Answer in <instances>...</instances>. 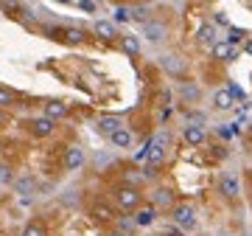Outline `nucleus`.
<instances>
[{
    "mask_svg": "<svg viewBox=\"0 0 252 236\" xmlns=\"http://www.w3.org/2000/svg\"><path fill=\"white\" fill-rule=\"evenodd\" d=\"M95 129H98L104 138H112L115 132H121V129H124V118H121V116H112V113H107V116H98V118H95Z\"/></svg>",
    "mask_w": 252,
    "mask_h": 236,
    "instance_id": "obj_14",
    "label": "nucleus"
},
{
    "mask_svg": "<svg viewBox=\"0 0 252 236\" xmlns=\"http://www.w3.org/2000/svg\"><path fill=\"white\" fill-rule=\"evenodd\" d=\"M177 99H180V104H188V107H193V104H199V101L205 99V90H202V84H199V82H190V79H185V82L177 84Z\"/></svg>",
    "mask_w": 252,
    "mask_h": 236,
    "instance_id": "obj_7",
    "label": "nucleus"
},
{
    "mask_svg": "<svg viewBox=\"0 0 252 236\" xmlns=\"http://www.w3.org/2000/svg\"><path fill=\"white\" fill-rule=\"evenodd\" d=\"M199 236H213V234H199Z\"/></svg>",
    "mask_w": 252,
    "mask_h": 236,
    "instance_id": "obj_38",
    "label": "nucleus"
},
{
    "mask_svg": "<svg viewBox=\"0 0 252 236\" xmlns=\"http://www.w3.org/2000/svg\"><path fill=\"white\" fill-rule=\"evenodd\" d=\"M84 163H87V155H84V149H81L79 144L64 146V152H62V169L64 172H79V169H84Z\"/></svg>",
    "mask_w": 252,
    "mask_h": 236,
    "instance_id": "obj_8",
    "label": "nucleus"
},
{
    "mask_svg": "<svg viewBox=\"0 0 252 236\" xmlns=\"http://www.w3.org/2000/svg\"><path fill=\"white\" fill-rule=\"evenodd\" d=\"M140 37H143L146 42H152V45H162L168 39V26L162 20H152L149 26L140 28Z\"/></svg>",
    "mask_w": 252,
    "mask_h": 236,
    "instance_id": "obj_12",
    "label": "nucleus"
},
{
    "mask_svg": "<svg viewBox=\"0 0 252 236\" xmlns=\"http://www.w3.org/2000/svg\"><path fill=\"white\" fill-rule=\"evenodd\" d=\"M64 42H70V45H84V42H87V31L70 26L67 31H64Z\"/></svg>",
    "mask_w": 252,
    "mask_h": 236,
    "instance_id": "obj_25",
    "label": "nucleus"
},
{
    "mask_svg": "<svg viewBox=\"0 0 252 236\" xmlns=\"http://www.w3.org/2000/svg\"><path fill=\"white\" fill-rule=\"evenodd\" d=\"M124 23H132L129 6H115V26H124Z\"/></svg>",
    "mask_w": 252,
    "mask_h": 236,
    "instance_id": "obj_29",
    "label": "nucleus"
},
{
    "mask_svg": "<svg viewBox=\"0 0 252 236\" xmlns=\"http://www.w3.org/2000/svg\"><path fill=\"white\" fill-rule=\"evenodd\" d=\"M210 23H213V26H227V28H230V20H227V14H224V11H216V17H213V20H210Z\"/></svg>",
    "mask_w": 252,
    "mask_h": 236,
    "instance_id": "obj_31",
    "label": "nucleus"
},
{
    "mask_svg": "<svg viewBox=\"0 0 252 236\" xmlns=\"http://www.w3.org/2000/svg\"><path fill=\"white\" fill-rule=\"evenodd\" d=\"M180 135L188 146H205L207 144V129L196 127V124H185V127L180 129Z\"/></svg>",
    "mask_w": 252,
    "mask_h": 236,
    "instance_id": "obj_15",
    "label": "nucleus"
},
{
    "mask_svg": "<svg viewBox=\"0 0 252 236\" xmlns=\"http://www.w3.org/2000/svg\"><path fill=\"white\" fill-rule=\"evenodd\" d=\"M14 101H17L14 90H9L6 84H0V110H9V107H14Z\"/></svg>",
    "mask_w": 252,
    "mask_h": 236,
    "instance_id": "obj_27",
    "label": "nucleus"
},
{
    "mask_svg": "<svg viewBox=\"0 0 252 236\" xmlns=\"http://www.w3.org/2000/svg\"><path fill=\"white\" fill-rule=\"evenodd\" d=\"M93 37L98 39V42H121V31H118V26H115V20H95L93 23Z\"/></svg>",
    "mask_w": 252,
    "mask_h": 236,
    "instance_id": "obj_9",
    "label": "nucleus"
},
{
    "mask_svg": "<svg viewBox=\"0 0 252 236\" xmlns=\"http://www.w3.org/2000/svg\"><path fill=\"white\" fill-rule=\"evenodd\" d=\"M160 68L168 73L171 79H177V82H185V79H188V59L182 54H162Z\"/></svg>",
    "mask_w": 252,
    "mask_h": 236,
    "instance_id": "obj_5",
    "label": "nucleus"
},
{
    "mask_svg": "<svg viewBox=\"0 0 252 236\" xmlns=\"http://www.w3.org/2000/svg\"><path fill=\"white\" fill-rule=\"evenodd\" d=\"M216 189H219V194H221L224 200L235 202L238 197H241V177H238V174H235L233 169H227V172H221V174H219Z\"/></svg>",
    "mask_w": 252,
    "mask_h": 236,
    "instance_id": "obj_4",
    "label": "nucleus"
},
{
    "mask_svg": "<svg viewBox=\"0 0 252 236\" xmlns=\"http://www.w3.org/2000/svg\"><path fill=\"white\" fill-rule=\"evenodd\" d=\"M235 107V96L230 93V87H216L210 93V110L216 113H230Z\"/></svg>",
    "mask_w": 252,
    "mask_h": 236,
    "instance_id": "obj_13",
    "label": "nucleus"
},
{
    "mask_svg": "<svg viewBox=\"0 0 252 236\" xmlns=\"http://www.w3.org/2000/svg\"><path fill=\"white\" fill-rule=\"evenodd\" d=\"M210 54H213V59H219V62H233L235 56H238V48L230 45L227 39H221V42H219V45L213 48Z\"/></svg>",
    "mask_w": 252,
    "mask_h": 236,
    "instance_id": "obj_21",
    "label": "nucleus"
},
{
    "mask_svg": "<svg viewBox=\"0 0 252 236\" xmlns=\"http://www.w3.org/2000/svg\"><path fill=\"white\" fill-rule=\"evenodd\" d=\"M244 51H247V54H252V39L247 42V45H244Z\"/></svg>",
    "mask_w": 252,
    "mask_h": 236,
    "instance_id": "obj_37",
    "label": "nucleus"
},
{
    "mask_svg": "<svg viewBox=\"0 0 252 236\" xmlns=\"http://www.w3.org/2000/svg\"><path fill=\"white\" fill-rule=\"evenodd\" d=\"M79 9H84V11H98V9H101V3H90V0H81Z\"/></svg>",
    "mask_w": 252,
    "mask_h": 236,
    "instance_id": "obj_33",
    "label": "nucleus"
},
{
    "mask_svg": "<svg viewBox=\"0 0 252 236\" xmlns=\"http://www.w3.org/2000/svg\"><path fill=\"white\" fill-rule=\"evenodd\" d=\"M107 236H126V234H121V231H118V228H115V231H109Z\"/></svg>",
    "mask_w": 252,
    "mask_h": 236,
    "instance_id": "obj_36",
    "label": "nucleus"
},
{
    "mask_svg": "<svg viewBox=\"0 0 252 236\" xmlns=\"http://www.w3.org/2000/svg\"><path fill=\"white\" fill-rule=\"evenodd\" d=\"M135 219H126V217H121V219H118V231H121V234H126V236H129V234H132V231H135Z\"/></svg>",
    "mask_w": 252,
    "mask_h": 236,
    "instance_id": "obj_30",
    "label": "nucleus"
},
{
    "mask_svg": "<svg viewBox=\"0 0 252 236\" xmlns=\"http://www.w3.org/2000/svg\"><path fill=\"white\" fill-rule=\"evenodd\" d=\"M109 197H112V205H115L118 211H129V214H135V211H140L146 205V194L143 189H135V186H126V183H118V186H112L109 189Z\"/></svg>",
    "mask_w": 252,
    "mask_h": 236,
    "instance_id": "obj_1",
    "label": "nucleus"
},
{
    "mask_svg": "<svg viewBox=\"0 0 252 236\" xmlns=\"http://www.w3.org/2000/svg\"><path fill=\"white\" fill-rule=\"evenodd\" d=\"M6 127V113H3V110H0V129Z\"/></svg>",
    "mask_w": 252,
    "mask_h": 236,
    "instance_id": "obj_35",
    "label": "nucleus"
},
{
    "mask_svg": "<svg viewBox=\"0 0 252 236\" xmlns=\"http://www.w3.org/2000/svg\"><path fill=\"white\" fill-rule=\"evenodd\" d=\"M59 200H62L64 205H67V208H70V205L76 208V205H79V200H81V191H79V189H67V191L62 194V197H59Z\"/></svg>",
    "mask_w": 252,
    "mask_h": 236,
    "instance_id": "obj_28",
    "label": "nucleus"
},
{
    "mask_svg": "<svg viewBox=\"0 0 252 236\" xmlns=\"http://www.w3.org/2000/svg\"><path fill=\"white\" fill-rule=\"evenodd\" d=\"M109 146L115 149V152H124V149H132V144H135V135H132V129H121V132H115L112 138H107Z\"/></svg>",
    "mask_w": 252,
    "mask_h": 236,
    "instance_id": "obj_19",
    "label": "nucleus"
},
{
    "mask_svg": "<svg viewBox=\"0 0 252 236\" xmlns=\"http://www.w3.org/2000/svg\"><path fill=\"white\" fill-rule=\"evenodd\" d=\"M42 116L59 121V118H67V116H70V107H67L64 101H59V99H51V101H45V104H42Z\"/></svg>",
    "mask_w": 252,
    "mask_h": 236,
    "instance_id": "obj_17",
    "label": "nucleus"
},
{
    "mask_svg": "<svg viewBox=\"0 0 252 236\" xmlns=\"http://www.w3.org/2000/svg\"><path fill=\"white\" fill-rule=\"evenodd\" d=\"M129 14H132V23H137V26L143 28L154 20V3H132Z\"/></svg>",
    "mask_w": 252,
    "mask_h": 236,
    "instance_id": "obj_16",
    "label": "nucleus"
},
{
    "mask_svg": "<svg viewBox=\"0 0 252 236\" xmlns=\"http://www.w3.org/2000/svg\"><path fill=\"white\" fill-rule=\"evenodd\" d=\"M171 222L180 228L182 234H190V231L199 228V214H196V208H193L190 202H177L174 211H171Z\"/></svg>",
    "mask_w": 252,
    "mask_h": 236,
    "instance_id": "obj_2",
    "label": "nucleus"
},
{
    "mask_svg": "<svg viewBox=\"0 0 252 236\" xmlns=\"http://www.w3.org/2000/svg\"><path fill=\"white\" fill-rule=\"evenodd\" d=\"M185 124H196V127H207V113L202 110H185Z\"/></svg>",
    "mask_w": 252,
    "mask_h": 236,
    "instance_id": "obj_26",
    "label": "nucleus"
},
{
    "mask_svg": "<svg viewBox=\"0 0 252 236\" xmlns=\"http://www.w3.org/2000/svg\"><path fill=\"white\" fill-rule=\"evenodd\" d=\"M34 189H36V180L31 174H20L17 180H14V186H11V191L20 194V197H34Z\"/></svg>",
    "mask_w": 252,
    "mask_h": 236,
    "instance_id": "obj_20",
    "label": "nucleus"
},
{
    "mask_svg": "<svg viewBox=\"0 0 252 236\" xmlns=\"http://www.w3.org/2000/svg\"><path fill=\"white\" fill-rule=\"evenodd\" d=\"M213 236H235V234H233V231H227V228H221V231H216Z\"/></svg>",
    "mask_w": 252,
    "mask_h": 236,
    "instance_id": "obj_34",
    "label": "nucleus"
},
{
    "mask_svg": "<svg viewBox=\"0 0 252 236\" xmlns=\"http://www.w3.org/2000/svg\"><path fill=\"white\" fill-rule=\"evenodd\" d=\"M87 217L98 225H109V222H118V208L109 200H90L87 202Z\"/></svg>",
    "mask_w": 252,
    "mask_h": 236,
    "instance_id": "obj_3",
    "label": "nucleus"
},
{
    "mask_svg": "<svg viewBox=\"0 0 252 236\" xmlns=\"http://www.w3.org/2000/svg\"><path fill=\"white\" fill-rule=\"evenodd\" d=\"M121 48H124V54H129V56H140L143 42H140V37H135V34H124L121 37Z\"/></svg>",
    "mask_w": 252,
    "mask_h": 236,
    "instance_id": "obj_23",
    "label": "nucleus"
},
{
    "mask_svg": "<svg viewBox=\"0 0 252 236\" xmlns=\"http://www.w3.org/2000/svg\"><path fill=\"white\" fill-rule=\"evenodd\" d=\"M157 217H160V211L154 208V205H149V202H146L140 211H135V217H132V219H135V225H137V228H152L154 222H157Z\"/></svg>",
    "mask_w": 252,
    "mask_h": 236,
    "instance_id": "obj_18",
    "label": "nucleus"
},
{
    "mask_svg": "<svg viewBox=\"0 0 252 236\" xmlns=\"http://www.w3.org/2000/svg\"><path fill=\"white\" fill-rule=\"evenodd\" d=\"M193 39H196V45L210 48V51H213V48H216L219 42H221V37H219V28L213 26L210 20H205V23H202V26L196 28V37H193Z\"/></svg>",
    "mask_w": 252,
    "mask_h": 236,
    "instance_id": "obj_11",
    "label": "nucleus"
},
{
    "mask_svg": "<svg viewBox=\"0 0 252 236\" xmlns=\"http://www.w3.org/2000/svg\"><path fill=\"white\" fill-rule=\"evenodd\" d=\"M20 236H51V231H48V225L42 219H28L23 225V231H20Z\"/></svg>",
    "mask_w": 252,
    "mask_h": 236,
    "instance_id": "obj_22",
    "label": "nucleus"
},
{
    "mask_svg": "<svg viewBox=\"0 0 252 236\" xmlns=\"http://www.w3.org/2000/svg\"><path fill=\"white\" fill-rule=\"evenodd\" d=\"M177 202L180 200H177V191L171 186H154L152 194H149V205H154L157 211H168L171 214Z\"/></svg>",
    "mask_w": 252,
    "mask_h": 236,
    "instance_id": "obj_6",
    "label": "nucleus"
},
{
    "mask_svg": "<svg viewBox=\"0 0 252 236\" xmlns=\"http://www.w3.org/2000/svg\"><path fill=\"white\" fill-rule=\"evenodd\" d=\"M17 177H20V174L14 172V166L6 163V160H0V189H11Z\"/></svg>",
    "mask_w": 252,
    "mask_h": 236,
    "instance_id": "obj_24",
    "label": "nucleus"
},
{
    "mask_svg": "<svg viewBox=\"0 0 252 236\" xmlns=\"http://www.w3.org/2000/svg\"><path fill=\"white\" fill-rule=\"evenodd\" d=\"M26 129L34 138H51V135H56V121L45 116H34L26 121Z\"/></svg>",
    "mask_w": 252,
    "mask_h": 236,
    "instance_id": "obj_10",
    "label": "nucleus"
},
{
    "mask_svg": "<svg viewBox=\"0 0 252 236\" xmlns=\"http://www.w3.org/2000/svg\"><path fill=\"white\" fill-rule=\"evenodd\" d=\"M216 132H219V138H224V141H230V138L235 135V129H227V124H221V127H219Z\"/></svg>",
    "mask_w": 252,
    "mask_h": 236,
    "instance_id": "obj_32",
    "label": "nucleus"
}]
</instances>
